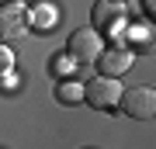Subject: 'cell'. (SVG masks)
<instances>
[{
	"instance_id": "obj_10",
	"label": "cell",
	"mask_w": 156,
	"mask_h": 149,
	"mask_svg": "<svg viewBox=\"0 0 156 149\" xmlns=\"http://www.w3.org/2000/svg\"><path fill=\"white\" fill-rule=\"evenodd\" d=\"M142 7H146V14L153 17V0H142Z\"/></svg>"
},
{
	"instance_id": "obj_8",
	"label": "cell",
	"mask_w": 156,
	"mask_h": 149,
	"mask_svg": "<svg viewBox=\"0 0 156 149\" xmlns=\"http://www.w3.org/2000/svg\"><path fill=\"white\" fill-rule=\"evenodd\" d=\"M35 21H38V28L42 31H52V21H56V11H52V7H35Z\"/></svg>"
},
{
	"instance_id": "obj_6",
	"label": "cell",
	"mask_w": 156,
	"mask_h": 149,
	"mask_svg": "<svg viewBox=\"0 0 156 149\" xmlns=\"http://www.w3.org/2000/svg\"><path fill=\"white\" fill-rule=\"evenodd\" d=\"M97 73L101 76H115V80H122L128 69H132V62H135V55L132 49H122V45H115V49H101L97 55Z\"/></svg>"
},
{
	"instance_id": "obj_2",
	"label": "cell",
	"mask_w": 156,
	"mask_h": 149,
	"mask_svg": "<svg viewBox=\"0 0 156 149\" xmlns=\"http://www.w3.org/2000/svg\"><path fill=\"white\" fill-rule=\"evenodd\" d=\"M118 97H122V83H118L115 76H101V73H97L94 80L83 83V101L90 108H97V111L118 108Z\"/></svg>"
},
{
	"instance_id": "obj_3",
	"label": "cell",
	"mask_w": 156,
	"mask_h": 149,
	"mask_svg": "<svg viewBox=\"0 0 156 149\" xmlns=\"http://www.w3.org/2000/svg\"><path fill=\"white\" fill-rule=\"evenodd\" d=\"M94 31H108V35H122L128 21H125V0H97L90 11Z\"/></svg>"
},
{
	"instance_id": "obj_5",
	"label": "cell",
	"mask_w": 156,
	"mask_h": 149,
	"mask_svg": "<svg viewBox=\"0 0 156 149\" xmlns=\"http://www.w3.org/2000/svg\"><path fill=\"white\" fill-rule=\"evenodd\" d=\"M101 49H104V42H101V31H94V28H76L66 42V52L76 62H94L101 55Z\"/></svg>"
},
{
	"instance_id": "obj_9",
	"label": "cell",
	"mask_w": 156,
	"mask_h": 149,
	"mask_svg": "<svg viewBox=\"0 0 156 149\" xmlns=\"http://www.w3.org/2000/svg\"><path fill=\"white\" fill-rule=\"evenodd\" d=\"M7 73H14V52L7 42H0V76H7Z\"/></svg>"
},
{
	"instance_id": "obj_7",
	"label": "cell",
	"mask_w": 156,
	"mask_h": 149,
	"mask_svg": "<svg viewBox=\"0 0 156 149\" xmlns=\"http://www.w3.org/2000/svg\"><path fill=\"white\" fill-rule=\"evenodd\" d=\"M56 101L59 104H80V101H83V83H76V80L56 83Z\"/></svg>"
},
{
	"instance_id": "obj_1",
	"label": "cell",
	"mask_w": 156,
	"mask_h": 149,
	"mask_svg": "<svg viewBox=\"0 0 156 149\" xmlns=\"http://www.w3.org/2000/svg\"><path fill=\"white\" fill-rule=\"evenodd\" d=\"M31 31V11L21 0L0 4V42H17Z\"/></svg>"
},
{
	"instance_id": "obj_4",
	"label": "cell",
	"mask_w": 156,
	"mask_h": 149,
	"mask_svg": "<svg viewBox=\"0 0 156 149\" xmlns=\"http://www.w3.org/2000/svg\"><path fill=\"white\" fill-rule=\"evenodd\" d=\"M118 104L128 118H135V122H149L156 115V90L153 87H128L122 90V97H118Z\"/></svg>"
}]
</instances>
